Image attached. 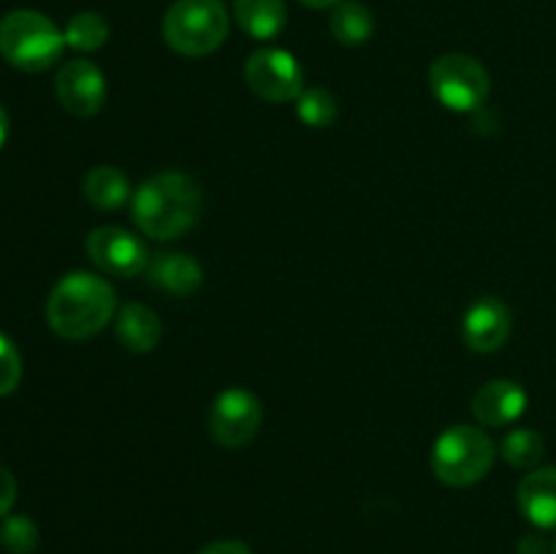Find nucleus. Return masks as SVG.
Listing matches in <instances>:
<instances>
[{
	"label": "nucleus",
	"instance_id": "nucleus-1",
	"mask_svg": "<svg viewBox=\"0 0 556 554\" xmlns=\"http://www.w3.org/2000/svg\"><path fill=\"white\" fill-rule=\"evenodd\" d=\"M134 223L150 239H177L188 234L204 212L201 185L185 172H161L134 190Z\"/></svg>",
	"mask_w": 556,
	"mask_h": 554
},
{
	"label": "nucleus",
	"instance_id": "nucleus-2",
	"mask_svg": "<svg viewBox=\"0 0 556 554\" xmlns=\"http://www.w3.org/2000/svg\"><path fill=\"white\" fill-rule=\"evenodd\" d=\"M117 293L92 272H71L60 277L47 299V324L63 340L96 337L112 320Z\"/></svg>",
	"mask_w": 556,
	"mask_h": 554
},
{
	"label": "nucleus",
	"instance_id": "nucleus-3",
	"mask_svg": "<svg viewBox=\"0 0 556 554\" xmlns=\"http://www.w3.org/2000/svg\"><path fill=\"white\" fill-rule=\"evenodd\" d=\"M65 47V36L49 16L16 9L0 20V54L14 68L38 74L52 68Z\"/></svg>",
	"mask_w": 556,
	"mask_h": 554
},
{
	"label": "nucleus",
	"instance_id": "nucleus-4",
	"mask_svg": "<svg viewBox=\"0 0 556 554\" xmlns=\"http://www.w3.org/2000/svg\"><path fill=\"white\" fill-rule=\"evenodd\" d=\"M228 11L220 0H177L163 16V38L185 58H206L228 38Z\"/></svg>",
	"mask_w": 556,
	"mask_h": 554
},
{
	"label": "nucleus",
	"instance_id": "nucleus-5",
	"mask_svg": "<svg viewBox=\"0 0 556 554\" xmlns=\"http://www.w3.org/2000/svg\"><path fill=\"white\" fill-rule=\"evenodd\" d=\"M494 440L470 424L448 427L432 449V470L445 487L465 489L483 481L494 465Z\"/></svg>",
	"mask_w": 556,
	"mask_h": 554
},
{
	"label": "nucleus",
	"instance_id": "nucleus-6",
	"mask_svg": "<svg viewBox=\"0 0 556 554\" xmlns=\"http://www.w3.org/2000/svg\"><path fill=\"white\" fill-rule=\"evenodd\" d=\"M429 87L434 98L451 112H476L483 106L492 90L489 71L481 60L462 52H448L438 58L429 68Z\"/></svg>",
	"mask_w": 556,
	"mask_h": 554
},
{
	"label": "nucleus",
	"instance_id": "nucleus-7",
	"mask_svg": "<svg viewBox=\"0 0 556 554\" xmlns=\"http://www.w3.org/2000/svg\"><path fill=\"white\" fill-rule=\"evenodd\" d=\"M261 421H264L261 400L242 386L220 391L210 407V435L223 449H244L253 443Z\"/></svg>",
	"mask_w": 556,
	"mask_h": 554
},
{
	"label": "nucleus",
	"instance_id": "nucleus-8",
	"mask_svg": "<svg viewBox=\"0 0 556 554\" xmlns=\"http://www.w3.org/2000/svg\"><path fill=\"white\" fill-rule=\"evenodd\" d=\"M244 79L250 90L269 103L296 101L304 90V74L296 58L286 49H255L244 63Z\"/></svg>",
	"mask_w": 556,
	"mask_h": 554
},
{
	"label": "nucleus",
	"instance_id": "nucleus-9",
	"mask_svg": "<svg viewBox=\"0 0 556 554\" xmlns=\"http://www.w3.org/2000/svg\"><path fill=\"white\" fill-rule=\"evenodd\" d=\"M85 250L92 264L112 277H139L150 266L152 255L136 234L119 226H98L87 234Z\"/></svg>",
	"mask_w": 556,
	"mask_h": 554
},
{
	"label": "nucleus",
	"instance_id": "nucleus-10",
	"mask_svg": "<svg viewBox=\"0 0 556 554\" xmlns=\"http://www.w3.org/2000/svg\"><path fill=\"white\" fill-rule=\"evenodd\" d=\"M54 96L74 117H92L106 103V79L90 60H68L54 76Z\"/></svg>",
	"mask_w": 556,
	"mask_h": 554
},
{
	"label": "nucleus",
	"instance_id": "nucleus-11",
	"mask_svg": "<svg viewBox=\"0 0 556 554\" xmlns=\"http://www.w3.org/2000/svg\"><path fill=\"white\" fill-rule=\"evenodd\" d=\"M514 329V315L508 304L497 297H481L470 304L462 320L465 345L476 353H494L508 342Z\"/></svg>",
	"mask_w": 556,
	"mask_h": 554
},
{
	"label": "nucleus",
	"instance_id": "nucleus-12",
	"mask_svg": "<svg viewBox=\"0 0 556 554\" xmlns=\"http://www.w3.org/2000/svg\"><path fill=\"white\" fill-rule=\"evenodd\" d=\"M527 411V391L525 386L516 380H489L472 396V416L483 424V427H508V424L519 421Z\"/></svg>",
	"mask_w": 556,
	"mask_h": 554
},
{
	"label": "nucleus",
	"instance_id": "nucleus-13",
	"mask_svg": "<svg viewBox=\"0 0 556 554\" xmlns=\"http://www.w3.org/2000/svg\"><path fill=\"white\" fill-rule=\"evenodd\" d=\"M147 280L172 297H190L204 282V269L188 253H152Z\"/></svg>",
	"mask_w": 556,
	"mask_h": 554
},
{
	"label": "nucleus",
	"instance_id": "nucleus-14",
	"mask_svg": "<svg viewBox=\"0 0 556 554\" xmlns=\"http://www.w3.org/2000/svg\"><path fill=\"white\" fill-rule=\"evenodd\" d=\"M519 508L541 530L556 527V467H538L519 483Z\"/></svg>",
	"mask_w": 556,
	"mask_h": 554
},
{
	"label": "nucleus",
	"instance_id": "nucleus-15",
	"mask_svg": "<svg viewBox=\"0 0 556 554\" xmlns=\"http://www.w3.org/2000/svg\"><path fill=\"white\" fill-rule=\"evenodd\" d=\"M117 340L130 353H150L161 342V318L141 302H128L117 310Z\"/></svg>",
	"mask_w": 556,
	"mask_h": 554
},
{
	"label": "nucleus",
	"instance_id": "nucleus-16",
	"mask_svg": "<svg viewBox=\"0 0 556 554\" xmlns=\"http://www.w3.org/2000/svg\"><path fill=\"white\" fill-rule=\"evenodd\" d=\"M81 190H85V199L90 201L96 210L103 212L123 210V206L134 199V188H130L128 174L119 172L117 166L90 168L85 182H81Z\"/></svg>",
	"mask_w": 556,
	"mask_h": 554
},
{
	"label": "nucleus",
	"instance_id": "nucleus-17",
	"mask_svg": "<svg viewBox=\"0 0 556 554\" xmlns=\"http://www.w3.org/2000/svg\"><path fill=\"white\" fill-rule=\"evenodd\" d=\"M237 25L253 38H275L286 27V0H233Z\"/></svg>",
	"mask_w": 556,
	"mask_h": 554
},
{
	"label": "nucleus",
	"instance_id": "nucleus-18",
	"mask_svg": "<svg viewBox=\"0 0 556 554\" xmlns=\"http://www.w3.org/2000/svg\"><path fill=\"white\" fill-rule=\"evenodd\" d=\"M331 36L337 38L345 47H362L372 38L375 33V16L372 11L364 3H356V0H342L331 9L329 16Z\"/></svg>",
	"mask_w": 556,
	"mask_h": 554
},
{
	"label": "nucleus",
	"instance_id": "nucleus-19",
	"mask_svg": "<svg viewBox=\"0 0 556 554\" xmlns=\"http://www.w3.org/2000/svg\"><path fill=\"white\" fill-rule=\"evenodd\" d=\"M65 47L76 52H96L109 41V22L96 11H81L68 20L63 30Z\"/></svg>",
	"mask_w": 556,
	"mask_h": 554
},
{
	"label": "nucleus",
	"instance_id": "nucleus-20",
	"mask_svg": "<svg viewBox=\"0 0 556 554\" xmlns=\"http://www.w3.org/2000/svg\"><path fill=\"white\" fill-rule=\"evenodd\" d=\"M500 454H503V459L508 462V465L530 470V467H535L538 462L543 459L546 443H543L541 432H535V429L530 427H519L510 429V432L505 435L503 443H500Z\"/></svg>",
	"mask_w": 556,
	"mask_h": 554
},
{
	"label": "nucleus",
	"instance_id": "nucleus-21",
	"mask_svg": "<svg viewBox=\"0 0 556 554\" xmlns=\"http://www.w3.org/2000/svg\"><path fill=\"white\" fill-rule=\"evenodd\" d=\"M337 114L340 109H337L334 96L324 87H309L296 98V117L309 128H329L337 123Z\"/></svg>",
	"mask_w": 556,
	"mask_h": 554
},
{
	"label": "nucleus",
	"instance_id": "nucleus-22",
	"mask_svg": "<svg viewBox=\"0 0 556 554\" xmlns=\"http://www.w3.org/2000/svg\"><path fill=\"white\" fill-rule=\"evenodd\" d=\"M0 543H3V549H9L11 554H33L38 546L36 521L25 514L5 516L3 527H0Z\"/></svg>",
	"mask_w": 556,
	"mask_h": 554
},
{
	"label": "nucleus",
	"instance_id": "nucleus-23",
	"mask_svg": "<svg viewBox=\"0 0 556 554\" xmlns=\"http://www.w3.org/2000/svg\"><path fill=\"white\" fill-rule=\"evenodd\" d=\"M22 380V358L14 342L0 335V396L11 394Z\"/></svg>",
	"mask_w": 556,
	"mask_h": 554
},
{
	"label": "nucleus",
	"instance_id": "nucleus-24",
	"mask_svg": "<svg viewBox=\"0 0 556 554\" xmlns=\"http://www.w3.org/2000/svg\"><path fill=\"white\" fill-rule=\"evenodd\" d=\"M16 500V481H14V473L9 467L0 465V516H9L11 505Z\"/></svg>",
	"mask_w": 556,
	"mask_h": 554
},
{
	"label": "nucleus",
	"instance_id": "nucleus-25",
	"mask_svg": "<svg viewBox=\"0 0 556 554\" xmlns=\"http://www.w3.org/2000/svg\"><path fill=\"white\" fill-rule=\"evenodd\" d=\"M519 554H554V546L538 532H530L519 541Z\"/></svg>",
	"mask_w": 556,
	"mask_h": 554
},
{
	"label": "nucleus",
	"instance_id": "nucleus-26",
	"mask_svg": "<svg viewBox=\"0 0 556 554\" xmlns=\"http://www.w3.org/2000/svg\"><path fill=\"white\" fill-rule=\"evenodd\" d=\"M199 554H253V552H250L248 543L242 541H217L201 549Z\"/></svg>",
	"mask_w": 556,
	"mask_h": 554
},
{
	"label": "nucleus",
	"instance_id": "nucleus-27",
	"mask_svg": "<svg viewBox=\"0 0 556 554\" xmlns=\"http://www.w3.org/2000/svg\"><path fill=\"white\" fill-rule=\"evenodd\" d=\"M5 139H9V114H5L3 103H0V147L5 144Z\"/></svg>",
	"mask_w": 556,
	"mask_h": 554
},
{
	"label": "nucleus",
	"instance_id": "nucleus-28",
	"mask_svg": "<svg viewBox=\"0 0 556 554\" xmlns=\"http://www.w3.org/2000/svg\"><path fill=\"white\" fill-rule=\"evenodd\" d=\"M302 3L309 5V9H334L342 0H302Z\"/></svg>",
	"mask_w": 556,
	"mask_h": 554
},
{
	"label": "nucleus",
	"instance_id": "nucleus-29",
	"mask_svg": "<svg viewBox=\"0 0 556 554\" xmlns=\"http://www.w3.org/2000/svg\"><path fill=\"white\" fill-rule=\"evenodd\" d=\"M554 554H556V541H554Z\"/></svg>",
	"mask_w": 556,
	"mask_h": 554
}]
</instances>
